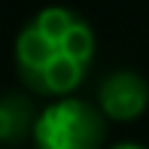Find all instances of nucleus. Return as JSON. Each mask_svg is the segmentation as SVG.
Returning <instances> with one entry per match:
<instances>
[{
  "label": "nucleus",
  "instance_id": "nucleus-5",
  "mask_svg": "<svg viewBox=\"0 0 149 149\" xmlns=\"http://www.w3.org/2000/svg\"><path fill=\"white\" fill-rule=\"evenodd\" d=\"M110 149H146V146H140V143H131V140H128V143H116V146H110Z\"/></svg>",
  "mask_w": 149,
  "mask_h": 149
},
{
  "label": "nucleus",
  "instance_id": "nucleus-2",
  "mask_svg": "<svg viewBox=\"0 0 149 149\" xmlns=\"http://www.w3.org/2000/svg\"><path fill=\"white\" fill-rule=\"evenodd\" d=\"M107 137V116L97 104L82 97L52 100L37 116L33 149H100Z\"/></svg>",
  "mask_w": 149,
  "mask_h": 149
},
{
  "label": "nucleus",
  "instance_id": "nucleus-4",
  "mask_svg": "<svg viewBox=\"0 0 149 149\" xmlns=\"http://www.w3.org/2000/svg\"><path fill=\"white\" fill-rule=\"evenodd\" d=\"M37 116L40 113H33V104L22 91H9L3 100H0V140H3L9 149L18 146L24 137L33 134Z\"/></svg>",
  "mask_w": 149,
  "mask_h": 149
},
{
  "label": "nucleus",
  "instance_id": "nucleus-1",
  "mask_svg": "<svg viewBox=\"0 0 149 149\" xmlns=\"http://www.w3.org/2000/svg\"><path fill=\"white\" fill-rule=\"evenodd\" d=\"M97 37L88 18L70 6H46L15 37V73L22 85L43 97H70L88 79Z\"/></svg>",
  "mask_w": 149,
  "mask_h": 149
},
{
  "label": "nucleus",
  "instance_id": "nucleus-3",
  "mask_svg": "<svg viewBox=\"0 0 149 149\" xmlns=\"http://www.w3.org/2000/svg\"><path fill=\"white\" fill-rule=\"evenodd\" d=\"M97 107L110 122H134L149 107V82L137 70H113L97 85Z\"/></svg>",
  "mask_w": 149,
  "mask_h": 149
}]
</instances>
